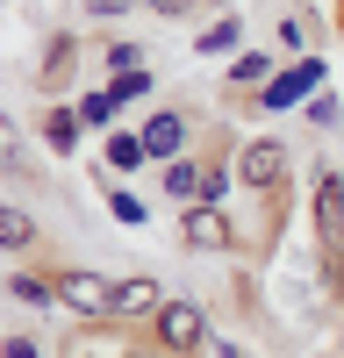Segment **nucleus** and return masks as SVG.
I'll return each instance as SVG.
<instances>
[{"instance_id": "obj_17", "label": "nucleus", "mask_w": 344, "mask_h": 358, "mask_svg": "<svg viewBox=\"0 0 344 358\" xmlns=\"http://www.w3.org/2000/svg\"><path fill=\"white\" fill-rule=\"evenodd\" d=\"M108 208H115V222H143V201H136V194H115Z\"/></svg>"}, {"instance_id": "obj_16", "label": "nucleus", "mask_w": 344, "mask_h": 358, "mask_svg": "<svg viewBox=\"0 0 344 358\" xmlns=\"http://www.w3.org/2000/svg\"><path fill=\"white\" fill-rule=\"evenodd\" d=\"M15 301H29V308H43V301H50V287H43V280H15Z\"/></svg>"}, {"instance_id": "obj_2", "label": "nucleus", "mask_w": 344, "mask_h": 358, "mask_svg": "<svg viewBox=\"0 0 344 358\" xmlns=\"http://www.w3.org/2000/svg\"><path fill=\"white\" fill-rule=\"evenodd\" d=\"M280 172H287V151H280L273 136L244 143V158H237V179H244V187H258V194H266V187H280Z\"/></svg>"}, {"instance_id": "obj_1", "label": "nucleus", "mask_w": 344, "mask_h": 358, "mask_svg": "<svg viewBox=\"0 0 344 358\" xmlns=\"http://www.w3.org/2000/svg\"><path fill=\"white\" fill-rule=\"evenodd\" d=\"M201 337H208V322H201L194 301H165V308H158V344H165V351H194Z\"/></svg>"}, {"instance_id": "obj_11", "label": "nucleus", "mask_w": 344, "mask_h": 358, "mask_svg": "<svg viewBox=\"0 0 344 358\" xmlns=\"http://www.w3.org/2000/svg\"><path fill=\"white\" fill-rule=\"evenodd\" d=\"M143 158H151V151H143V136H115V143H108V165H122V172H136Z\"/></svg>"}, {"instance_id": "obj_3", "label": "nucleus", "mask_w": 344, "mask_h": 358, "mask_svg": "<svg viewBox=\"0 0 344 358\" xmlns=\"http://www.w3.org/2000/svg\"><path fill=\"white\" fill-rule=\"evenodd\" d=\"M57 294H65L72 308H86V315H115V287H108L101 273H65V287H57Z\"/></svg>"}, {"instance_id": "obj_15", "label": "nucleus", "mask_w": 344, "mask_h": 358, "mask_svg": "<svg viewBox=\"0 0 344 358\" xmlns=\"http://www.w3.org/2000/svg\"><path fill=\"white\" fill-rule=\"evenodd\" d=\"M229 43H237V22H215L208 36H201V57H208V50H229Z\"/></svg>"}, {"instance_id": "obj_14", "label": "nucleus", "mask_w": 344, "mask_h": 358, "mask_svg": "<svg viewBox=\"0 0 344 358\" xmlns=\"http://www.w3.org/2000/svg\"><path fill=\"white\" fill-rule=\"evenodd\" d=\"M266 72H273V65H266V50H244L237 65H229V79H266Z\"/></svg>"}, {"instance_id": "obj_12", "label": "nucleus", "mask_w": 344, "mask_h": 358, "mask_svg": "<svg viewBox=\"0 0 344 358\" xmlns=\"http://www.w3.org/2000/svg\"><path fill=\"white\" fill-rule=\"evenodd\" d=\"M165 187L180 194V201H201V165H172V172H165Z\"/></svg>"}, {"instance_id": "obj_20", "label": "nucleus", "mask_w": 344, "mask_h": 358, "mask_svg": "<svg viewBox=\"0 0 344 358\" xmlns=\"http://www.w3.org/2000/svg\"><path fill=\"white\" fill-rule=\"evenodd\" d=\"M86 8H94V15H129L136 0H86Z\"/></svg>"}, {"instance_id": "obj_4", "label": "nucleus", "mask_w": 344, "mask_h": 358, "mask_svg": "<svg viewBox=\"0 0 344 358\" xmlns=\"http://www.w3.org/2000/svg\"><path fill=\"white\" fill-rule=\"evenodd\" d=\"M180 143H187V115H151L143 122V151L151 158H180Z\"/></svg>"}, {"instance_id": "obj_19", "label": "nucleus", "mask_w": 344, "mask_h": 358, "mask_svg": "<svg viewBox=\"0 0 344 358\" xmlns=\"http://www.w3.org/2000/svg\"><path fill=\"white\" fill-rule=\"evenodd\" d=\"M0 358H43V351L29 344V337H8V344H0Z\"/></svg>"}, {"instance_id": "obj_9", "label": "nucleus", "mask_w": 344, "mask_h": 358, "mask_svg": "<svg viewBox=\"0 0 344 358\" xmlns=\"http://www.w3.org/2000/svg\"><path fill=\"white\" fill-rule=\"evenodd\" d=\"M29 236H36V222H29L22 208H8V201H0V251H22Z\"/></svg>"}, {"instance_id": "obj_10", "label": "nucleus", "mask_w": 344, "mask_h": 358, "mask_svg": "<svg viewBox=\"0 0 344 358\" xmlns=\"http://www.w3.org/2000/svg\"><path fill=\"white\" fill-rule=\"evenodd\" d=\"M29 165V151H22V136H15V122L0 115V172H22Z\"/></svg>"}, {"instance_id": "obj_18", "label": "nucleus", "mask_w": 344, "mask_h": 358, "mask_svg": "<svg viewBox=\"0 0 344 358\" xmlns=\"http://www.w3.org/2000/svg\"><path fill=\"white\" fill-rule=\"evenodd\" d=\"M143 86H151V79H143V72H122V79H115V101H136Z\"/></svg>"}, {"instance_id": "obj_6", "label": "nucleus", "mask_w": 344, "mask_h": 358, "mask_svg": "<svg viewBox=\"0 0 344 358\" xmlns=\"http://www.w3.org/2000/svg\"><path fill=\"white\" fill-rule=\"evenodd\" d=\"M151 308H165L158 280H122V287H115V315H151Z\"/></svg>"}, {"instance_id": "obj_13", "label": "nucleus", "mask_w": 344, "mask_h": 358, "mask_svg": "<svg viewBox=\"0 0 344 358\" xmlns=\"http://www.w3.org/2000/svg\"><path fill=\"white\" fill-rule=\"evenodd\" d=\"M108 115H115V94H86V101H79V122H94V129H101Z\"/></svg>"}, {"instance_id": "obj_5", "label": "nucleus", "mask_w": 344, "mask_h": 358, "mask_svg": "<svg viewBox=\"0 0 344 358\" xmlns=\"http://www.w3.org/2000/svg\"><path fill=\"white\" fill-rule=\"evenodd\" d=\"M180 236H187L194 251H215V244H229V229H222V215H215V208H187Z\"/></svg>"}, {"instance_id": "obj_7", "label": "nucleus", "mask_w": 344, "mask_h": 358, "mask_svg": "<svg viewBox=\"0 0 344 358\" xmlns=\"http://www.w3.org/2000/svg\"><path fill=\"white\" fill-rule=\"evenodd\" d=\"M315 79H323V65H294V72H280V79H273V94H266V101H273V108H287V101H301Z\"/></svg>"}, {"instance_id": "obj_21", "label": "nucleus", "mask_w": 344, "mask_h": 358, "mask_svg": "<svg viewBox=\"0 0 344 358\" xmlns=\"http://www.w3.org/2000/svg\"><path fill=\"white\" fill-rule=\"evenodd\" d=\"M143 8H158V15H187L194 0H143Z\"/></svg>"}, {"instance_id": "obj_8", "label": "nucleus", "mask_w": 344, "mask_h": 358, "mask_svg": "<svg viewBox=\"0 0 344 358\" xmlns=\"http://www.w3.org/2000/svg\"><path fill=\"white\" fill-rule=\"evenodd\" d=\"M43 143H50V151H79V115L50 108V115H43Z\"/></svg>"}, {"instance_id": "obj_22", "label": "nucleus", "mask_w": 344, "mask_h": 358, "mask_svg": "<svg viewBox=\"0 0 344 358\" xmlns=\"http://www.w3.org/2000/svg\"><path fill=\"white\" fill-rule=\"evenodd\" d=\"M129 358H158V351H129Z\"/></svg>"}]
</instances>
